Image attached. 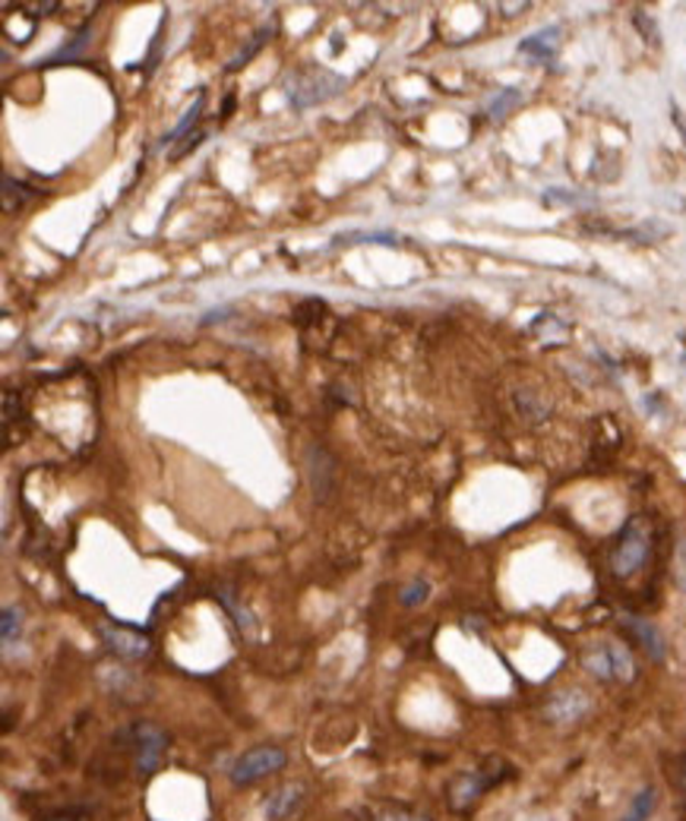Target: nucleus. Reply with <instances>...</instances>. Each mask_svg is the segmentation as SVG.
Wrapping results in <instances>:
<instances>
[{
	"label": "nucleus",
	"instance_id": "1",
	"mask_svg": "<svg viewBox=\"0 0 686 821\" xmlns=\"http://www.w3.org/2000/svg\"><path fill=\"white\" fill-rule=\"evenodd\" d=\"M652 553V528L642 516H633L611 547V572L617 579H633Z\"/></svg>",
	"mask_w": 686,
	"mask_h": 821
},
{
	"label": "nucleus",
	"instance_id": "2",
	"mask_svg": "<svg viewBox=\"0 0 686 821\" xmlns=\"http://www.w3.org/2000/svg\"><path fill=\"white\" fill-rule=\"evenodd\" d=\"M285 765H288V752L282 746L262 743V746H254V749L237 755L235 761H232V768H228V780L235 784L237 790H244V787H254V784H260L269 775L282 771Z\"/></svg>",
	"mask_w": 686,
	"mask_h": 821
},
{
	"label": "nucleus",
	"instance_id": "3",
	"mask_svg": "<svg viewBox=\"0 0 686 821\" xmlns=\"http://www.w3.org/2000/svg\"><path fill=\"white\" fill-rule=\"evenodd\" d=\"M130 739V755H133V771L137 777H152L168 755V733L159 724L149 721H137L127 730Z\"/></svg>",
	"mask_w": 686,
	"mask_h": 821
},
{
	"label": "nucleus",
	"instance_id": "4",
	"mask_svg": "<svg viewBox=\"0 0 686 821\" xmlns=\"http://www.w3.org/2000/svg\"><path fill=\"white\" fill-rule=\"evenodd\" d=\"M503 771H510L500 758H491L487 765L481 768H469V771H459V775L450 780V806L452 809H469L478 799L484 797L491 787H497L503 780Z\"/></svg>",
	"mask_w": 686,
	"mask_h": 821
},
{
	"label": "nucleus",
	"instance_id": "5",
	"mask_svg": "<svg viewBox=\"0 0 686 821\" xmlns=\"http://www.w3.org/2000/svg\"><path fill=\"white\" fill-rule=\"evenodd\" d=\"M342 89H345V79L330 71H320V67L298 73V76L288 79V98H291L294 108H313L320 101L335 98Z\"/></svg>",
	"mask_w": 686,
	"mask_h": 821
},
{
	"label": "nucleus",
	"instance_id": "6",
	"mask_svg": "<svg viewBox=\"0 0 686 821\" xmlns=\"http://www.w3.org/2000/svg\"><path fill=\"white\" fill-rule=\"evenodd\" d=\"M304 802H308V787L301 780H288L269 793L266 806H262V815H266V821H288L304 809Z\"/></svg>",
	"mask_w": 686,
	"mask_h": 821
},
{
	"label": "nucleus",
	"instance_id": "7",
	"mask_svg": "<svg viewBox=\"0 0 686 821\" xmlns=\"http://www.w3.org/2000/svg\"><path fill=\"white\" fill-rule=\"evenodd\" d=\"M620 626L626 629V635L633 641H640V648L652 660H664V638L649 619H642V616H620Z\"/></svg>",
	"mask_w": 686,
	"mask_h": 821
},
{
	"label": "nucleus",
	"instance_id": "8",
	"mask_svg": "<svg viewBox=\"0 0 686 821\" xmlns=\"http://www.w3.org/2000/svg\"><path fill=\"white\" fill-rule=\"evenodd\" d=\"M586 707H589V702L582 692H560L547 704V717H554L557 724H569V721H579L586 714Z\"/></svg>",
	"mask_w": 686,
	"mask_h": 821
},
{
	"label": "nucleus",
	"instance_id": "9",
	"mask_svg": "<svg viewBox=\"0 0 686 821\" xmlns=\"http://www.w3.org/2000/svg\"><path fill=\"white\" fill-rule=\"evenodd\" d=\"M557 45H560V29L557 25H547L542 32H535L532 39H525L519 51L528 54V57H535V61H547V57H554Z\"/></svg>",
	"mask_w": 686,
	"mask_h": 821
},
{
	"label": "nucleus",
	"instance_id": "10",
	"mask_svg": "<svg viewBox=\"0 0 686 821\" xmlns=\"http://www.w3.org/2000/svg\"><path fill=\"white\" fill-rule=\"evenodd\" d=\"M105 641L111 651H118L120 657H142L149 651V641L137 633H127V629H101Z\"/></svg>",
	"mask_w": 686,
	"mask_h": 821
},
{
	"label": "nucleus",
	"instance_id": "11",
	"mask_svg": "<svg viewBox=\"0 0 686 821\" xmlns=\"http://www.w3.org/2000/svg\"><path fill=\"white\" fill-rule=\"evenodd\" d=\"M582 663H586V670H589L592 677H598V680H617L611 645H594L592 651H586Z\"/></svg>",
	"mask_w": 686,
	"mask_h": 821
},
{
	"label": "nucleus",
	"instance_id": "12",
	"mask_svg": "<svg viewBox=\"0 0 686 821\" xmlns=\"http://www.w3.org/2000/svg\"><path fill=\"white\" fill-rule=\"evenodd\" d=\"M655 806H658V793H655V787H642L640 793L633 797V802H630V809H626L623 821H649L652 819V812H655Z\"/></svg>",
	"mask_w": 686,
	"mask_h": 821
},
{
	"label": "nucleus",
	"instance_id": "13",
	"mask_svg": "<svg viewBox=\"0 0 686 821\" xmlns=\"http://www.w3.org/2000/svg\"><path fill=\"white\" fill-rule=\"evenodd\" d=\"M0 629H3V645L10 648V645L20 638V633H23V611H17V607H3Z\"/></svg>",
	"mask_w": 686,
	"mask_h": 821
},
{
	"label": "nucleus",
	"instance_id": "14",
	"mask_svg": "<svg viewBox=\"0 0 686 821\" xmlns=\"http://www.w3.org/2000/svg\"><path fill=\"white\" fill-rule=\"evenodd\" d=\"M427 597H430V585H427L425 579H415V582H408V585L399 591V604H403V607H421Z\"/></svg>",
	"mask_w": 686,
	"mask_h": 821
},
{
	"label": "nucleus",
	"instance_id": "15",
	"mask_svg": "<svg viewBox=\"0 0 686 821\" xmlns=\"http://www.w3.org/2000/svg\"><path fill=\"white\" fill-rule=\"evenodd\" d=\"M519 98H522V95L516 93V89H503V93H500L497 98H494V101L487 105L491 118H494V120L506 118V115H510V108H513V105H519Z\"/></svg>",
	"mask_w": 686,
	"mask_h": 821
},
{
	"label": "nucleus",
	"instance_id": "16",
	"mask_svg": "<svg viewBox=\"0 0 686 821\" xmlns=\"http://www.w3.org/2000/svg\"><path fill=\"white\" fill-rule=\"evenodd\" d=\"M377 821H430L421 812L408 809V806H383L377 812Z\"/></svg>",
	"mask_w": 686,
	"mask_h": 821
},
{
	"label": "nucleus",
	"instance_id": "17",
	"mask_svg": "<svg viewBox=\"0 0 686 821\" xmlns=\"http://www.w3.org/2000/svg\"><path fill=\"white\" fill-rule=\"evenodd\" d=\"M611 657H614V677L617 680H633V657L623 645H611Z\"/></svg>",
	"mask_w": 686,
	"mask_h": 821
},
{
	"label": "nucleus",
	"instance_id": "18",
	"mask_svg": "<svg viewBox=\"0 0 686 821\" xmlns=\"http://www.w3.org/2000/svg\"><path fill=\"white\" fill-rule=\"evenodd\" d=\"M516 401H519L522 414H525V418H532V421H542V418L547 414V404H538L532 392H519V396H516Z\"/></svg>",
	"mask_w": 686,
	"mask_h": 821
},
{
	"label": "nucleus",
	"instance_id": "19",
	"mask_svg": "<svg viewBox=\"0 0 686 821\" xmlns=\"http://www.w3.org/2000/svg\"><path fill=\"white\" fill-rule=\"evenodd\" d=\"M262 42H266V29H262L260 35H254V42H250V45L244 47V51L237 54L235 61L228 64V71H237V67H244V61H250V57H254V51H257V47H260Z\"/></svg>",
	"mask_w": 686,
	"mask_h": 821
},
{
	"label": "nucleus",
	"instance_id": "20",
	"mask_svg": "<svg viewBox=\"0 0 686 821\" xmlns=\"http://www.w3.org/2000/svg\"><path fill=\"white\" fill-rule=\"evenodd\" d=\"M671 784L677 787V793H680L686 802V755L677 758V771H671Z\"/></svg>",
	"mask_w": 686,
	"mask_h": 821
},
{
	"label": "nucleus",
	"instance_id": "21",
	"mask_svg": "<svg viewBox=\"0 0 686 821\" xmlns=\"http://www.w3.org/2000/svg\"><path fill=\"white\" fill-rule=\"evenodd\" d=\"M203 140H206V133H190L187 142H184V145H178V149H174L171 155H174V159H181V155H187L190 149H196V145H200Z\"/></svg>",
	"mask_w": 686,
	"mask_h": 821
},
{
	"label": "nucleus",
	"instance_id": "22",
	"mask_svg": "<svg viewBox=\"0 0 686 821\" xmlns=\"http://www.w3.org/2000/svg\"><path fill=\"white\" fill-rule=\"evenodd\" d=\"M25 10H35V17H47L51 10H57V3H23Z\"/></svg>",
	"mask_w": 686,
	"mask_h": 821
},
{
	"label": "nucleus",
	"instance_id": "23",
	"mask_svg": "<svg viewBox=\"0 0 686 821\" xmlns=\"http://www.w3.org/2000/svg\"><path fill=\"white\" fill-rule=\"evenodd\" d=\"M45 821H79L73 812H57V815H47Z\"/></svg>",
	"mask_w": 686,
	"mask_h": 821
}]
</instances>
